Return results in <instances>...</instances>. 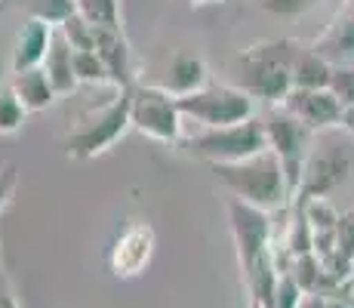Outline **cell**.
<instances>
[{"label":"cell","mask_w":354,"mask_h":308,"mask_svg":"<svg viewBox=\"0 0 354 308\" xmlns=\"http://www.w3.org/2000/svg\"><path fill=\"white\" fill-rule=\"evenodd\" d=\"M129 118L133 129L142 136L160 142V145H179L182 142V114L179 96H173L163 84H142L136 80L129 87Z\"/></svg>","instance_id":"4"},{"label":"cell","mask_w":354,"mask_h":308,"mask_svg":"<svg viewBox=\"0 0 354 308\" xmlns=\"http://www.w3.org/2000/svg\"><path fill=\"white\" fill-rule=\"evenodd\" d=\"M216 182L228 191L231 197L243 203H253L262 210H281L290 203V185L287 173H283V163L271 148L259 152L247 161L237 163H209Z\"/></svg>","instance_id":"2"},{"label":"cell","mask_w":354,"mask_h":308,"mask_svg":"<svg viewBox=\"0 0 354 308\" xmlns=\"http://www.w3.org/2000/svg\"><path fill=\"white\" fill-rule=\"evenodd\" d=\"M77 12L93 25H124L120 22V0H77Z\"/></svg>","instance_id":"25"},{"label":"cell","mask_w":354,"mask_h":308,"mask_svg":"<svg viewBox=\"0 0 354 308\" xmlns=\"http://www.w3.org/2000/svg\"><path fill=\"white\" fill-rule=\"evenodd\" d=\"M185 145L194 157H201L207 163H237L265 152L268 148V133H265L262 118H250L241 123H228V127L201 129Z\"/></svg>","instance_id":"6"},{"label":"cell","mask_w":354,"mask_h":308,"mask_svg":"<svg viewBox=\"0 0 354 308\" xmlns=\"http://www.w3.org/2000/svg\"><path fill=\"white\" fill-rule=\"evenodd\" d=\"M133 129V118H129V87L127 90H114V96L99 108H90L71 123V129L62 139V152L68 161H96V157L108 154L120 139Z\"/></svg>","instance_id":"3"},{"label":"cell","mask_w":354,"mask_h":308,"mask_svg":"<svg viewBox=\"0 0 354 308\" xmlns=\"http://www.w3.org/2000/svg\"><path fill=\"white\" fill-rule=\"evenodd\" d=\"M262 123H265V133H268V148L283 163V173H287V185H290V203H292L299 182H302L305 161L311 154V136L315 133L302 120L292 118L283 105H268Z\"/></svg>","instance_id":"8"},{"label":"cell","mask_w":354,"mask_h":308,"mask_svg":"<svg viewBox=\"0 0 354 308\" xmlns=\"http://www.w3.org/2000/svg\"><path fill=\"white\" fill-rule=\"evenodd\" d=\"M25 12L34 19H44V22L50 25H62L68 16H74L77 12V0H22Z\"/></svg>","instance_id":"23"},{"label":"cell","mask_w":354,"mask_h":308,"mask_svg":"<svg viewBox=\"0 0 354 308\" xmlns=\"http://www.w3.org/2000/svg\"><path fill=\"white\" fill-rule=\"evenodd\" d=\"M296 120H302L311 133L342 127L345 105L333 96V90H290L287 99L281 102Z\"/></svg>","instance_id":"11"},{"label":"cell","mask_w":354,"mask_h":308,"mask_svg":"<svg viewBox=\"0 0 354 308\" xmlns=\"http://www.w3.org/2000/svg\"><path fill=\"white\" fill-rule=\"evenodd\" d=\"M333 80V62L324 59L315 46H302L292 68V90H330Z\"/></svg>","instance_id":"19"},{"label":"cell","mask_w":354,"mask_h":308,"mask_svg":"<svg viewBox=\"0 0 354 308\" xmlns=\"http://www.w3.org/2000/svg\"><path fill=\"white\" fill-rule=\"evenodd\" d=\"M158 235H154L151 222H129L118 237H114L111 250H108V269L114 278H139L142 271L151 265Z\"/></svg>","instance_id":"10"},{"label":"cell","mask_w":354,"mask_h":308,"mask_svg":"<svg viewBox=\"0 0 354 308\" xmlns=\"http://www.w3.org/2000/svg\"><path fill=\"white\" fill-rule=\"evenodd\" d=\"M179 105L185 120L201 123L203 129L228 127V123L256 118V99L237 84H216V80H209L203 90L182 96Z\"/></svg>","instance_id":"7"},{"label":"cell","mask_w":354,"mask_h":308,"mask_svg":"<svg viewBox=\"0 0 354 308\" xmlns=\"http://www.w3.org/2000/svg\"><path fill=\"white\" fill-rule=\"evenodd\" d=\"M302 46V40L292 37H271L247 46L234 59L237 87H243L265 105H281L292 90V68H296Z\"/></svg>","instance_id":"1"},{"label":"cell","mask_w":354,"mask_h":308,"mask_svg":"<svg viewBox=\"0 0 354 308\" xmlns=\"http://www.w3.org/2000/svg\"><path fill=\"white\" fill-rule=\"evenodd\" d=\"M96 53L108 65L114 90H127L139 80V62L124 34V25H96Z\"/></svg>","instance_id":"12"},{"label":"cell","mask_w":354,"mask_h":308,"mask_svg":"<svg viewBox=\"0 0 354 308\" xmlns=\"http://www.w3.org/2000/svg\"><path fill=\"white\" fill-rule=\"evenodd\" d=\"M256 3L271 16H302V12L315 10L324 0H256Z\"/></svg>","instance_id":"28"},{"label":"cell","mask_w":354,"mask_h":308,"mask_svg":"<svg viewBox=\"0 0 354 308\" xmlns=\"http://www.w3.org/2000/svg\"><path fill=\"white\" fill-rule=\"evenodd\" d=\"M6 10V3H3V0H0V12H3Z\"/></svg>","instance_id":"35"},{"label":"cell","mask_w":354,"mask_h":308,"mask_svg":"<svg viewBox=\"0 0 354 308\" xmlns=\"http://www.w3.org/2000/svg\"><path fill=\"white\" fill-rule=\"evenodd\" d=\"M330 90L345 108H354V65H333Z\"/></svg>","instance_id":"26"},{"label":"cell","mask_w":354,"mask_h":308,"mask_svg":"<svg viewBox=\"0 0 354 308\" xmlns=\"http://www.w3.org/2000/svg\"><path fill=\"white\" fill-rule=\"evenodd\" d=\"M228 225L231 237H234L237 265H241V278L253 275L265 262L274 259L271 241H274V213L253 203H243L237 197H228Z\"/></svg>","instance_id":"5"},{"label":"cell","mask_w":354,"mask_h":308,"mask_svg":"<svg viewBox=\"0 0 354 308\" xmlns=\"http://www.w3.org/2000/svg\"><path fill=\"white\" fill-rule=\"evenodd\" d=\"M351 265H354V207L339 213V228H336V271L342 278H348Z\"/></svg>","instance_id":"21"},{"label":"cell","mask_w":354,"mask_h":308,"mask_svg":"<svg viewBox=\"0 0 354 308\" xmlns=\"http://www.w3.org/2000/svg\"><path fill=\"white\" fill-rule=\"evenodd\" d=\"M315 46L333 65H354V0H342L330 25L315 37Z\"/></svg>","instance_id":"14"},{"label":"cell","mask_w":354,"mask_h":308,"mask_svg":"<svg viewBox=\"0 0 354 308\" xmlns=\"http://www.w3.org/2000/svg\"><path fill=\"white\" fill-rule=\"evenodd\" d=\"M28 108L16 96L12 84H0V136H16L28 120Z\"/></svg>","instance_id":"20"},{"label":"cell","mask_w":354,"mask_h":308,"mask_svg":"<svg viewBox=\"0 0 354 308\" xmlns=\"http://www.w3.org/2000/svg\"><path fill=\"white\" fill-rule=\"evenodd\" d=\"M16 185H19V163L16 161L0 163V213H3V210L12 203Z\"/></svg>","instance_id":"29"},{"label":"cell","mask_w":354,"mask_h":308,"mask_svg":"<svg viewBox=\"0 0 354 308\" xmlns=\"http://www.w3.org/2000/svg\"><path fill=\"white\" fill-rule=\"evenodd\" d=\"M342 129L354 139V108H345V114H342Z\"/></svg>","instance_id":"32"},{"label":"cell","mask_w":354,"mask_h":308,"mask_svg":"<svg viewBox=\"0 0 354 308\" xmlns=\"http://www.w3.org/2000/svg\"><path fill=\"white\" fill-rule=\"evenodd\" d=\"M351 271H354V265H351Z\"/></svg>","instance_id":"36"},{"label":"cell","mask_w":354,"mask_h":308,"mask_svg":"<svg viewBox=\"0 0 354 308\" xmlns=\"http://www.w3.org/2000/svg\"><path fill=\"white\" fill-rule=\"evenodd\" d=\"M74 68H77V80L80 84H93V87H114L108 65L102 62L96 50H74Z\"/></svg>","instance_id":"22"},{"label":"cell","mask_w":354,"mask_h":308,"mask_svg":"<svg viewBox=\"0 0 354 308\" xmlns=\"http://www.w3.org/2000/svg\"><path fill=\"white\" fill-rule=\"evenodd\" d=\"M207 84H209V68H207V62H203V56L179 50L173 59H169L163 87H167L173 96L182 99V96H192L197 90H203Z\"/></svg>","instance_id":"15"},{"label":"cell","mask_w":354,"mask_h":308,"mask_svg":"<svg viewBox=\"0 0 354 308\" xmlns=\"http://www.w3.org/2000/svg\"><path fill=\"white\" fill-rule=\"evenodd\" d=\"M0 308H22L19 305V296L12 290V280L0 271Z\"/></svg>","instance_id":"30"},{"label":"cell","mask_w":354,"mask_h":308,"mask_svg":"<svg viewBox=\"0 0 354 308\" xmlns=\"http://www.w3.org/2000/svg\"><path fill=\"white\" fill-rule=\"evenodd\" d=\"M188 10H201V6H209V3H222V0H182Z\"/></svg>","instance_id":"33"},{"label":"cell","mask_w":354,"mask_h":308,"mask_svg":"<svg viewBox=\"0 0 354 308\" xmlns=\"http://www.w3.org/2000/svg\"><path fill=\"white\" fill-rule=\"evenodd\" d=\"M44 71H46V78L53 80V87H56L59 99H62V96H71L80 87L77 68H74V46L68 44L65 34L59 31V28H56V37H53L50 53H46Z\"/></svg>","instance_id":"18"},{"label":"cell","mask_w":354,"mask_h":308,"mask_svg":"<svg viewBox=\"0 0 354 308\" xmlns=\"http://www.w3.org/2000/svg\"><path fill=\"white\" fill-rule=\"evenodd\" d=\"M56 37V25L44 22V19L28 16L25 25L19 28L16 40H12L10 53V71H28V68H40L46 62V53Z\"/></svg>","instance_id":"13"},{"label":"cell","mask_w":354,"mask_h":308,"mask_svg":"<svg viewBox=\"0 0 354 308\" xmlns=\"http://www.w3.org/2000/svg\"><path fill=\"white\" fill-rule=\"evenodd\" d=\"M59 31L65 34V40L74 46V50H96V25H93L86 16H80V12L68 16L65 22L59 25Z\"/></svg>","instance_id":"24"},{"label":"cell","mask_w":354,"mask_h":308,"mask_svg":"<svg viewBox=\"0 0 354 308\" xmlns=\"http://www.w3.org/2000/svg\"><path fill=\"white\" fill-rule=\"evenodd\" d=\"M247 308H262V305H259L256 299H250V302H247Z\"/></svg>","instance_id":"34"},{"label":"cell","mask_w":354,"mask_h":308,"mask_svg":"<svg viewBox=\"0 0 354 308\" xmlns=\"http://www.w3.org/2000/svg\"><path fill=\"white\" fill-rule=\"evenodd\" d=\"M10 84H12V90H16V96L22 99V105L28 108L31 114L46 111V108H53L56 99H59L56 87H53V80L46 78L44 65L28 68V71H12Z\"/></svg>","instance_id":"17"},{"label":"cell","mask_w":354,"mask_h":308,"mask_svg":"<svg viewBox=\"0 0 354 308\" xmlns=\"http://www.w3.org/2000/svg\"><path fill=\"white\" fill-rule=\"evenodd\" d=\"M351 173V157L342 148H317L308 154L302 170V182L292 197V203H308L317 197H330L339 185H345Z\"/></svg>","instance_id":"9"},{"label":"cell","mask_w":354,"mask_h":308,"mask_svg":"<svg viewBox=\"0 0 354 308\" xmlns=\"http://www.w3.org/2000/svg\"><path fill=\"white\" fill-rule=\"evenodd\" d=\"M302 287H299V280L292 278V271H283L281 278H277V287H274V302L271 308H296L302 302Z\"/></svg>","instance_id":"27"},{"label":"cell","mask_w":354,"mask_h":308,"mask_svg":"<svg viewBox=\"0 0 354 308\" xmlns=\"http://www.w3.org/2000/svg\"><path fill=\"white\" fill-rule=\"evenodd\" d=\"M290 271H292V278L299 280L302 293H308V296H333L336 299L339 287H342V280H345V278H339L326 262H321L315 253L299 256L296 262H292Z\"/></svg>","instance_id":"16"},{"label":"cell","mask_w":354,"mask_h":308,"mask_svg":"<svg viewBox=\"0 0 354 308\" xmlns=\"http://www.w3.org/2000/svg\"><path fill=\"white\" fill-rule=\"evenodd\" d=\"M296 308H345V305L333 296H308V293H305L302 302H299Z\"/></svg>","instance_id":"31"}]
</instances>
